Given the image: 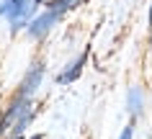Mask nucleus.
<instances>
[{
    "label": "nucleus",
    "instance_id": "f257e3e1",
    "mask_svg": "<svg viewBox=\"0 0 152 139\" xmlns=\"http://www.w3.org/2000/svg\"><path fill=\"white\" fill-rule=\"evenodd\" d=\"M129 137H132V129H126V131H124V137H121V139H129Z\"/></svg>",
    "mask_w": 152,
    "mask_h": 139
},
{
    "label": "nucleus",
    "instance_id": "f03ea898",
    "mask_svg": "<svg viewBox=\"0 0 152 139\" xmlns=\"http://www.w3.org/2000/svg\"><path fill=\"white\" fill-rule=\"evenodd\" d=\"M150 21H152V13H150Z\"/></svg>",
    "mask_w": 152,
    "mask_h": 139
}]
</instances>
